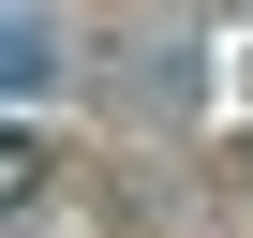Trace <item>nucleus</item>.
<instances>
[{
    "label": "nucleus",
    "mask_w": 253,
    "mask_h": 238,
    "mask_svg": "<svg viewBox=\"0 0 253 238\" xmlns=\"http://www.w3.org/2000/svg\"><path fill=\"white\" fill-rule=\"evenodd\" d=\"M45 89H60V30H45V15H15V104H45Z\"/></svg>",
    "instance_id": "obj_1"
}]
</instances>
